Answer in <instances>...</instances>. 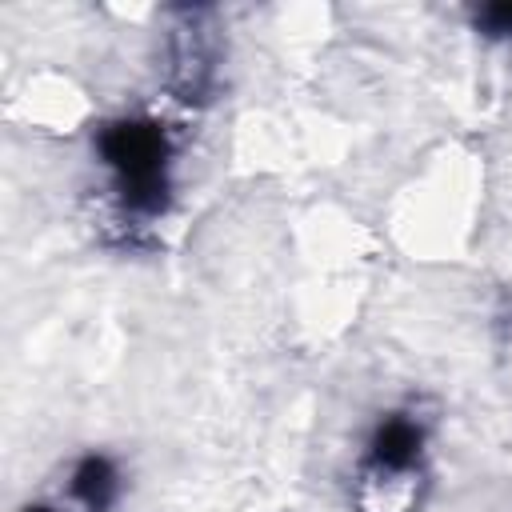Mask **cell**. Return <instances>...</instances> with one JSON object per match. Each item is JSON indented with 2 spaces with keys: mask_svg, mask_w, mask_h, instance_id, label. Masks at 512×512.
Here are the masks:
<instances>
[{
  "mask_svg": "<svg viewBox=\"0 0 512 512\" xmlns=\"http://www.w3.org/2000/svg\"><path fill=\"white\" fill-rule=\"evenodd\" d=\"M96 160L124 216L156 220L172 200V136L156 116H112L96 128Z\"/></svg>",
  "mask_w": 512,
  "mask_h": 512,
  "instance_id": "cell-1",
  "label": "cell"
},
{
  "mask_svg": "<svg viewBox=\"0 0 512 512\" xmlns=\"http://www.w3.org/2000/svg\"><path fill=\"white\" fill-rule=\"evenodd\" d=\"M428 456V424L412 408H388L372 420L364 448H360V496H376L388 488V504H400L408 512L412 480L420 484Z\"/></svg>",
  "mask_w": 512,
  "mask_h": 512,
  "instance_id": "cell-2",
  "label": "cell"
},
{
  "mask_svg": "<svg viewBox=\"0 0 512 512\" xmlns=\"http://www.w3.org/2000/svg\"><path fill=\"white\" fill-rule=\"evenodd\" d=\"M124 492L120 464L108 452H84L72 460L64 476V496L56 500L64 512H112Z\"/></svg>",
  "mask_w": 512,
  "mask_h": 512,
  "instance_id": "cell-3",
  "label": "cell"
},
{
  "mask_svg": "<svg viewBox=\"0 0 512 512\" xmlns=\"http://www.w3.org/2000/svg\"><path fill=\"white\" fill-rule=\"evenodd\" d=\"M472 28L488 40H512V0H492L472 12Z\"/></svg>",
  "mask_w": 512,
  "mask_h": 512,
  "instance_id": "cell-4",
  "label": "cell"
},
{
  "mask_svg": "<svg viewBox=\"0 0 512 512\" xmlns=\"http://www.w3.org/2000/svg\"><path fill=\"white\" fill-rule=\"evenodd\" d=\"M16 512H64L56 500H32V504H20Z\"/></svg>",
  "mask_w": 512,
  "mask_h": 512,
  "instance_id": "cell-5",
  "label": "cell"
}]
</instances>
